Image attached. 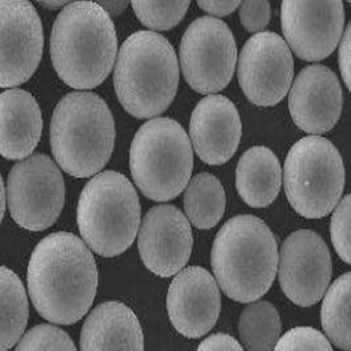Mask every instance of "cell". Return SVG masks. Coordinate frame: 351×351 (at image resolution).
I'll return each mask as SVG.
<instances>
[{"label":"cell","mask_w":351,"mask_h":351,"mask_svg":"<svg viewBox=\"0 0 351 351\" xmlns=\"http://www.w3.org/2000/svg\"><path fill=\"white\" fill-rule=\"evenodd\" d=\"M7 191L12 217L29 231H43L54 225L64 206L62 173L52 159L43 154L14 166Z\"/></svg>","instance_id":"cell-10"},{"label":"cell","mask_w":351,"mask_h":351,"mask_svg":"<svg viewBox=\"0 0 351 351\" xmlns=\"http://www.w3.org/2000/svg\"><path fill=\"white\" fill-rule=\"evenodd\" d=\"M145 337L134 312L121 302L98 305L81 334V351H143Z\"/></svg>","instance_id":"cell-19"},{"label":"cell","mask_w":351,"mask_h":351,"mask_svg":"<svg viewBox=\"0 0 351 351\" xmlns=\"http://www.w3.org/2000/svg\"><path fill=\"white\" fill-rule=\"evenodd\" d=\"M285 195L306 219H322L338 205L345 186V168L337 147L324 137L310 135L289 149L283 168Z\"/></svg>","instance_id":"cell-8"},{"label":"cell","mask_w":351,"mask_h":351,"mask_svg":"<svg viewBox=\"0 0 351 351\" xmlns=\"http://www.w3.org/2000/svg\"><path fill=\"white\" fill-rule=\"evenodd\" d=\"M69 3H64V1H44L40 3V5L50 10L61 9V8L66 7Z\"/></svg>","instance_id":"cell-36"},{"label":"cell","mask_w":351,"mask_h":351,"mask_svg":"<svg viewBox=\"0 0 351 351\" xmlns=\"http://www.w3.org/2000/svg\"><path fill=\"white\" fill-rule=\"evenodd\" d=\"M50 132L57 163L75 178L98 173L112 157L116 139L114 117L97 94H67L55 108Z\"/></svg>","instance_id":"cell-5"},{"label":"cell","mask_w":351,"mask_h":351,"mask_svg":"<svg viewBox=\"0 0 351 351\" xmlns=\"http://www.w3.org/2000/svg\"><path fill=\"white\" fill-rule=\"evenodd\" d=\"M184 207L191 223L200 230L215 227L225 213L223 184L213 174L199 173L184 189Z\"/></svg>","instance_id":"cell-23"},{"label":"cell","mask_w":351,"mask_h":351,"mask_svg":"<svg viewBox=\"0 0 351 351\" xmlns=\"http://www.w3.org/2000/svg\"><path fill=\"white\" fill-rule=\"evenodd\" d=\"M27 281L32 303L45 319L73 324L87 313L95 299L97 266L77 236L58 232L34 248Z\"/></svg>","instance_id":"cell-1"},{"label":"cell","mask_w":351,"mask_h":351,"mask_svg":"<svg viewBox=\"0 0 351 351\" xmlns=\"http://www.w3.org/2000/svg\"><path fill=\"white\" fill-rule=\"evenodd\" d=\"M211 266L223 293L252 303L270 289L278 267V248L270 228L254 215L232 217L217 232Z\"/></svg>","instance_id":"cell-3"},{"label":"cell","mask_w":351,"mask_h":351,"mask_svg":"<svg viewBox=\"0 0 351 351\" xmlns=\"http://www.w3.org/2000/svg\"><path fill=\"white\" fill-rule=\"evenodd\" d=\"M344 22L342 1H283L281 5L283 36L302 60L328 58L342 38Z\"/></svg>","instance_id":"cell-14"},{"label":"cell","mask_w":351,"mask_h":351,"mask_svg":"<svg viewBox=\"0 0 351 351\" xmlns=\"http://www.w3.org/2000/svg\"><path fill=\"white\" fill-rule=\"evenodd\" d=\"M350 272L330 285L322 305V324L328 338L341 350L350 351Z\"/></svg>","instance_id":"cell-24"},{"label":"cell","mask_w":351,"mask_h":351,"mask_svg":"<svg viewBox=\"0 0 351 351\" xmlns=\"http://www.w3.org/2000/svg\"><path fill=\"white\" fill-rule=\"evenodd\" d=\"M221 307L217 280L202 267L180 271L168 289L170 322L186 338H200L207 334L217 324Z\"/></svg>","instance_id":"cell-16"},{"label":"cell","mask_w":351,"mask_h":351,"mask_svg":"<svg viewBox=\"0 0 351 351\" xmlns=\"http://www.w3.org/2000/svg\"><path fill=\"white\" fill-rule=\"evenodd\" d=\"M16 351H77V348L64 330L51 324H40L24 335Z\"/></svg>","instance_id":"cell-27"},{"label":"cell","mask_w":351,"mask_h":351,"mask_svg":"<svg viewBox=\"0 0 351 351\" xmlns=\"http://www.w3.org/2000/svg\"><path fill=\"white\" fill-rule=\"evenodd\" d=\"M197 351H244L234 337L225 332H217L205 339Z\"/></svg>","instance_id":"cell-31"},{"label":"cell","mask_w":351,"mask_h":351,"mask_svg":"<svg viewBox=\"0 0 351 351\" xmlns=\"http://www.w3.org/2000/svg\"><path fill=\"white\" fill-rule=\"evenodd\" d=\"M42 131V112L32 94L21 89L0 94V155L9 160L28 157Z\"/></svg>","instance_id":"cell-20"},{"label":"cell","mask_w":351,"mask_h":351,"mask_svg":"<svg viewBox=\"0 0 351 351\" xmlns=\"http://www.w3.org/2000/svg\"><path fill=\"white\" fill-rule=\"evenodd\" d=\"M241 132L237 108L225 96H207L193 110L191 145L208 165H223L229 161L239 147Z\"/></svg>","instance_id":"cell-18"},{"label":"cell","mask_w":351,"mask_h":351,"mask_svg":"<svg viewBox=\"0 0 351 351\" xmlns=\"http://www.w3.org/2000/svg\"><path fill=\"white\" fill-rule=\"evenodd\" d=\"M118 53L112 18L97 3L77 1L63 8L51 36V57L69 87L91 90L106 81Z\"/></svg>","instance_id":"cell-2"},{"label":"cell","mask_w":351,"mask_h":351,"mask_svg":"<svg viewBox=\"0 0 351 351\" xmlns=\"http://www.w3.org/2000/svg\"><path fill=\"white\" fill-rule=\"evenodd\" d=\"M108 16L120 15L128 7L127 1H101L97 3Z\"/></svg>","instance_id":"cell-34"},{"label":"cell","mask_w":351,"mask_h":351,"mask_svg":"<svg viewBox=\"0 0 351 351\" xmlns=\"http://www.w3.org/2000/svg\"><path fill=\"white\" fill-rule=\"evenodd\" d=\"M5 210V190L3 178L0 176V223L3 221Z\"/></svg>","instance_id":"cell-35"},{"label":"cell","mask_w":351,"mask_h":351,"mask_svg":"<svg viewBox=\"0 0 351 351\" xmlns=\"http://www.w3.org/2000/svg\"><path fill=\"white\" fill-rule=\"evenodd\" d=\"M180 83L176 51L161 34L137 32L121 47L114 85L121 104L131 116L151 119L173 101Z\"/></svg>","instance_id":"cell-4"},{"label":"cell","mask_w":351,"mask_h":351,"mask_svg":"<svg viewBox=\"0 0 351 351\" xmlns=\"http://www.w3.org/2000/svg\"><path fill=\"white\" fill-rule=\"evenodd\" d=\"M29 315L27 295L14 271L0 267V351L11 349L25 332Z\"/></svg>","instance_id":"cell-22"},{"label":"cell","mask_w":351,"mask_h":351,"mask_svg":"<svg viewBox=\"0 0 351 351\" xmlns=\"http://www.w3.org/2000/svg\"><path fill=\"white\" fill-rule=\"evenodd\" d=\"M273 351H334L328 339L311 326H297L285 332Z\"/></svg>","instance_id":"cell-28"},{"label":"cell","mask_w":351,"mask_h":351,"mask_svg":"<svg viewBox=\"0 0 351 351\" xmlns=\"http://www.w3.org/2000/svg\"><path fill=\"white\" fill-rule=\"evenodd\" d=\"M280 186V163L270 149L258 145L242 155L236 168V188L246 204L254 208L269 206Z\"/></svg>","instance_id":"cell-21"},{"label":"cell","mask_w":351,"mask_h":351,"mask_svg":"<svg viewBox=\"0 0 351 351\" xmlns=\"http://www.w3.org/2000/svg\"><path fill=\"white\" fill-rule=\"evenodd\" d=\"M133 10L139 21L158 32L169 30L182 22L190 1H133Z\"/></svg>","instance_id":"cell-26"},{"label":"cell","mask_w":351,"mask_h":351,"mask_svg":"<svg viewBox=\"0 0 351 351\" xmlns=\"http://www.w3.org/2000/svg\"><path fill=\"white\" fill-rule=\"evenodd\" d=\"M293 77V55L280 36L262 32L245 43L238 63V81L252 104L276 106L287 96Z\"/></svg>","instance_id":"cell-11"},{"label":"cell","mask_w":351,"mask_h":351,"mask_svg":"<svg viewBox=\"0 0 351 351\" xmlns=\"http://www.w3.org/2000/svg\"><path fill=\"white\" fill-rule=\"evenodd\" d=\"M238 330L248 351H271L281 332L278 311L269 302H254L242 311Z\"/></svg>","instance_id":"cell-25"},{"label":"cell","mask_w":351,"mask_h":351,"mask_svg":"<svg viewBox=\"0 0 351 351\" xmlns=\"http://www.w3.org/2000/svg\"><path fill=\"white\" fill-rule=\"evenodd\" d=\"M342 88L324 65L305 67L295 77L289 97L295 124L308 134H324L334 128L342 112Z\"/></svg>","instance_id":"cell-17"},{"label":"cell","mask_w":351,"mask_h":351,"mask_svg":"<svg viewBox=\"0 0 351 351\" xmlns=\"http://www.w3.org/2000/svg\"><path fill=\"white\" fill-rule=\"evenodd\" d=\"M198 5L210 15L223 17L235 12L239 8L240 1H199Z\"/></svg>","instance_id":"cell-33"},{"label":"cell","mask_w":351,"mask_h":351,"mask_svg":"<svg viewBox=\"0 0 351 351\" xmlns=\"http://www.w3.org/2000/svg\"><path fill=\"white\" fill-rule=\"evenodd\" d=\"M193 147L186 130L170 118H157L141 127L130 149L135 184L151 200L176 198L193 171Z\"/></svg>","instance_id":"cell-7"},{"label":"cell","mask_w":351,"mask_h":351,"mask_svg":"<svg viewBox=\"0 0 351 351\" xmlns=\"http://www.w3.org/2000/svg\"><path fill=\"white\" fill-rule=\"evenodd\" d=\"M192 247V228L178 207L158 205L149 209L139 231L138 250L151 272L173 276L186 266Z\"/></svg>","instance_id":"cell-15"},{"label":"cell","mask_w":351,"mask_h":351,"mask_svg":"<svg viewBox=\"0 0 351 351\" xmlns=\"http://www.w3.org/2000/svg\"><path fill=\"white\" fill-rule=\"evenodd\" d=\"M330 238L337 254L350 264V195L337 205L330 221Z\"/></svg>","instance_id":"cell-29"},{"label":"cell","mask_w":351,"mask_h":351,"mask_svg":"<svg viewBox=\"0 0 351 351\" xmlns=\"http://www.w3.org/2000/svg\"><path fill=\"white\" fill-rule=\"evenodd\" d=\"M278 262L281 289L293 303L310 307L322 299L332 277V258L317 233L293 232L283 242Z\"/></svg>","instance_id":"cell-13"},{"label":"cell","mask_w":351,"mask_h":351,"mask_svg":"<svg viewBox=\"0 0 351 351\" xmlns=\"http://www.w3.org/2000/svg\"><path fill=\"white\" fill-rule=\"evenodd\" d=\"M141 203L130 180L117 171L92 178L77 204L80 232L99 256L112 258L126 252L141 225Z\"/></svg>","instance_id":"cell-6"},{"label":"cell","mask_w":351,"mask_h":351,"mask_svg":"<svg viewBox=\"0 0 351 351\" xmlns=\"http://www.w3.org/2000/svg\"><path fill=\"white\" fill-rule=\"evenodd\" d=\"M44 43L42 22L32 3L0 0V88L17 87L32 77Z\"/></svg>","instance_id":"cell-12"},{"label":"cell","mask_w":351,"mask_h":351,"mask_svg":"<svg viewBox=\"0 0 351 351\" xmlns=\"http://www.w3.org/2000/svg\"><path fill=\"white\" fill-rule=\"evenodd\" d=\"M180 66L191 88L201 94L225 89L235 73L237 46L229 26L213 17L195 20L180 43Z\"/></svg>","instance_id":"cell-9"},{"label":"cell","mask_w":351,"mask_h":351,"mask_svg":"<svg viewBox=\"0 0 351 351\" xmlns=\"http://www.w3.org/2000/svg\"><path fill=\"white\" fill-rule=\"evenodd\" d=\"M239 17L242 25L250 32H262L271 19V5L268 1L240 3Z\"/></svg>","instance_id":"cell-30"},{"label":"cell","mask_w":351,"mask_h":351,"mask_svg":"<svg viewBox=\"0 0 351 351\" xmlns=\"http://www.w3.org/2000/svg\"><path fill=\"white\" fill-rule=\"evenodd\" d=\"M340 48H339V65L343 81L350 89V24L347 25L346 30L342 36Z\"/></svg>","instance_id":"cell-32"}]
</instances>
